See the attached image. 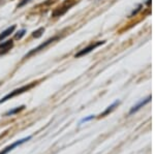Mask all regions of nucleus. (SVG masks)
<instances>
[{"instance_id": "obj_1", "label": "nucleus", "mask_w": 155, "mask_h": 154, "mask_svg": "<svg viewBox=\"0 0 155 154\" xmlns=\"http://www.w3.org/2000/svg\"><path fill=\"white\" fill-rule=\"evenodd\" d=\"M35 85H36V82H32V83L28 84V85H25V86H23V87H21V88L15 89V90H12V92H9L8 94H7V95L4 96L3 98L0 99V103H5V101H6V100H8V99L16 97L17 95H20V94L26 92V91H29L30 89H32Z\"/></svg>"}, {"instance_id": "obj_2", "label": "nucleus", "mask_w": 155, "mask_h": 154, "mask_svg": "<svg viewBox=\"0 0 155 154\" xmlns=\"http://www.w3.org/2000/svg\"><path fill=\"white\" fill-rule=\"evenodd\" d=\"M31 138H32L31 136H26V138H23V139H21V140L16 141L15 143H12V144H11V145L7 146V147H5L4 149H2V150L0 151V154H7L8 152H11V151L14 150L15 148L18 147V146L22 145V144H24V143H26L27 141L31 140Z\"/></svg>"}, {"instance_id": "obj_3", "label": "nucleus", "mask_w": 155, "mask_h": 154, "mask_svg": "<svg viewBox=\"0 0 155 154\" xmlns=\"http://www.w3.org/2000/svg\"><path fill=\"white\" fill-rule=\"evenodd\" d=\"M104 43V41H97V43H95V44H90L89 47H87V48H85L84 50H82L81 52H79V53H78V54H76V58H77V57H81V56L86 55V54L90 53V52H91L92 50L96 49L97 47H99V46H101V44H102Z\"/></svg>"}, {"instance_id": "obj_4", "label": "nucleus", "mask_w": 155, "mask_h": 154, "mask_svg": "<svg viewBox=\"0 0 155 154\" xmlns=\"http://www.w3.org/2000/svg\"><path fill=\"white\" fill-rule=\"evenodd\" d=\"M72 2H71V3H68V1H66V2H64L63 3V5H62L61 7H58V8H56L55 9V11L53 12V17H60V16H62V15L65 12L67 9L69 8L71 5H72Z\"/></svg>"}, {"instance_id": "obj_5", "label": "nucleus", "mask_w": 155, "mask_h": 154, "mask_svg": "<svg viewBox=\"0 0 155 154\" xmlns=\"http://www.w3.org/2000/svg\"><path fill=\"white\" fill-rule=\"evenodd\" d=\"M57 38H58V37L56 36V37H53V38H50V39H48V41H45L44 44H39V46L37 47V48L33 49V50H32V51H30L29 53L27 54V55L25 56V57H26V58H27V57H29L30 55H32V54H34V53H36V52L41 51V50H42V49H45V48H46L47 46H48V44H51V43H53V41H56Z\"/></svg>"}, {"instance_id": "obj_6", "label": "nucleus", "mask_w": 155, "mask_h": 154, "mask_svg": "<svg viewBox=\"0 0 155 154\" xmlns=\"http://www.w3.org/2000/svg\"><path fill=\"white\" fill-rule=\"evenodd\" d=\"M150 100H151V96H148L147 98H145V99H143V100H141L139 103H137V105L132 106L131 110L129 111V115H131V114H134V113H136V112H137L141 108H143L144 106H146Z\"/></svg>"}, {"instance_id": "obj_7", "label": "nucleus", "mask_w": 155, "mask_h": 154, "mask_svg": "<svg viewBox=\"0 0 155 154\" xmlns=\"http://www.w3.org/2000/svg\"><path fill=\"white\" fill-rule=\"evenodd\" d=\"M119 103H120V100H116L115 103H112L111 106H109L107 108L104 110V113H101V115H99V117H104V116H107V115H109L110 113H112L115 109H116V106H119Z\"/></svg>"}, {"instance_id": "obj_8", "label": "nucleus", "mask_w": 155, "mask_h": 154, "mask_svg": "<svg viewBox=\"0 0 155 154\" xmlns=\"http://www.w3.org/2000/svg\"><path fill=\"white\" fill-rule=\"evenodd\" d=\"M12 48V41H7L5 43L0 44V55L1 54L6 53L8 50H11Z\"/></svg>"}, {"instance_id": "obj_9", "label": "nucleus", "mask_w": 155, "mask_h": 154, "mask_svg": "<svg viewBox=\"0 0 155 154\" xmlns=\"http://www.w3.org/2000/svg\"><path fill=\"white\" fill-rule=\"evenodd\" d=\"M24 109H25V106H18V108H15V109H12V110L7 111L6 113L4 114V116H5V117H8V116H14V115H16V114L20 113L21 111H23Z\"/></svg>"}, {"instance_id": "obj_10", "label": "nucleus", "mask_w": 155, "mask_h": 154, "mask_svg": "<svg viewBox=\"0 0 155 154\" xmlns=\"http://www.w3.org/2000/svg\"><path fill=\"white\" fill-rule=\"evenodd\" d=\"M15 29H16V26H15V25H14V26L9 27V28H7L5 31H3V32H2V33L0 34V41H2V39H4L6 36H8L9 34L12 33V31H14Z\"/></svg>"}, {"instance_id": "obj_11", "label": "nucleus", "mask_w": 155, "mask_h": 154, "mask_svg": "<svg viewBox=\"0 0 155 154\" xmlns=\"http://www.w3.org/2000/svg\"><path fill=\"white\" fill-rule=\"evenodd\" d=\"M94 118H95V115H89L88 117H85L83 119H81V120H80V122H79V124H82V123H84V122H88V121L92 120V119H94Z\"/></svg>"}, {"instance_id": "obj_12", "label": "nucleus", "mask_w": 155, "mask_h": 154, "mask_svg": "<svg viewBox=\"0 0 155 154\" xmlns=\"http://www.w3.org/2000/svg\"><path fill=\"white\" fill-rule=\"evenodd\" d=\"M41 32H44V28H41V29H38L37 31H35L33 33V36L34 37H39L41 35Z\"/></svg>"}, {"instance_id": "obj_13", "label": "nucleus", "mask_w": 155, "mask_h": 154, "mask_svg": "<svg viewBox=\"0 0 155 154\" xmlns=\"http://www.w3.org/2000/svg\"><path fill=\"white\" fill-rule=\"evenodd\" d=\"M24 33H25V30H21L19 32V34H17V35H16V39H20L22 36L24 35Z\"/></svg>"}, {"instance_id": "obj_14", "label": "nucleus", "mask_w": 155, "mask_h": 154, "mask_svg": "<svg viewBox=\"0 0 155 154\" xmlns=\"http://www.w3.org/2000/svg\"><path fill=\"white\" fill-rule=\"evenodd\" d=\"M28 1H29V0H22V1H21V3H20L18 6H19V7H22L23 5H25V4H26Z\"/></svg>"}]
</instances>
